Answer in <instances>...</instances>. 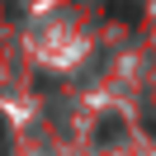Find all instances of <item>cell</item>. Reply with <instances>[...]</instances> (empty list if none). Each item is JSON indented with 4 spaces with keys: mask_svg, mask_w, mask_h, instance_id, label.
I'll return each mask as SVG.
<instances>
[{
    "mask_svg": "<svg viewBox=\"0 0 156 156\" xmlns=\"http://www.w3.org/2000/svg\"><path fill=\"white\" fill-rule=\"evenodd\" d=\"M118 133H123V123H118V118H104V123H99V142H114Z\"/></svg>",
    "mask_w": 156,
    "mask_h": 156,
    "instance_id": "obj_1",
    "label": "cell"
},
{
    "mask_svg": "<svg viewBox=\"0 0 156 156\" xmlns=\"http://www.w3.org/2000/svg\"><path fill=\"white\" fill-rule=\"evenodd\" d=\"M10 151V123H5V114H0V156Z\"/></svg>",
    "mask_w": 156,
    "mask_h": 156,
    "instance_id": "obj_3",
    "label": "cell"
},
{
    "mask_svg": "<svg viewBox=\"0 0 156 156\" xmlns=\"http://www.w3.org/2000/svg\"><path fill=\"white\" fill-rule=\"evenodd\" d=\"M114 14H118V19H128V24H133V19H137V5H133V0H114Z\"/></svg>",
    "mask_w": 156,
    "mask_h": 156,
    "instance_id": "obj_2",
    "label": "cell"
}]
</instances>
